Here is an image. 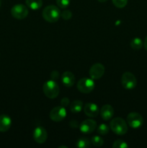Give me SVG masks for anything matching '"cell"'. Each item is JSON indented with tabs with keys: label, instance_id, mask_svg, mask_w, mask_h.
I'll return each mask as SVG.
<instances>
[{
	"label": "cell",
	"instance_id": "obj_1",
	"mask_svg": "<svg viewBox=\"0 0 147 148\" xmlns=\"http://www.w3.org/2000/svg\"><path fill=\"white\" fill-rule=\"evenodd\" d=\"M61 11L59 7L55 5H48L44 8L42 12V15L48 23H56L61 17Z\"/></svg>",
	"mask_w": 147,
	"mask_h": 148
},
{
	"label": "cell",
	"instance_id": "obj_2",
	"mask_svg": "<svg viewBox=\"0 0 147 148\" xmlns=\"http://www.w3.org/2000/svg\"><path fill=\"white\" fill-rule=\"evenodd\" d=\"M110 127L115 134L123 135L128 132V126L125 120L120 117L113 119L110 123Z\"/></svg>",
	"mask_w": 147,
	"mask_h": 148
},
{
	"label": "cell",
	"instance_id": "obj_3",
	"mask_svg": "<svg viewBox=\"0 0 147 148\" xmlns=\"http://www.w3.org/2000/svg\"><path fill=\"white\" fill-rule=\"evenodd\" d=\"M43 90L47 98L54 99L59 95L60 88L57 82L52 79L45 82L43 87Z\"/></svg>",
	"mask_w": 147,
	"mask_h": 148
},
{
	"label": "cell",
	"instance_id": "obj_4",
	"mask_svg": "<svg viewBox=\"0 0 147 148\" xmlns=\"http://www.w3.org/2000/svg\"><path fill=\"white\" fill-rule=\"evenodd\" d=\"M121 83L122 87L126 90H132L135 88L137 80L135 75L130 72H125L121 77Z\"/></svg>",
	"mask_w": 147,
	"mask_h": 148
},
{
	"label": "cell",
	"instance_id": "obj_5",
	"mask_svg": "<svg viewBox=\"0 0 147 148\" xmlns=\"http://www.w3.org/2000/svg\"><path fill=\"white\" fill-rule=\"evenodd\" d=\"M127 123L133 129H138L144 124V119L142 116L137 112H131L127 116Z\"/></svg>",
	"mask_w": 147,
	"mask_h": 148
},
{
	"label": "cell",
	"instance_id": "obj_6",
	"mask_svg": "<svg viewBox=\"0 0 147 148\" xmlns=\"http://www.w3.org/2000/svg\"><path fill=\"white\" fill-rule=\"evenodd\" d=\"M95 88V82L89 78H82L77 83V89L82 93H89Z\"/></svg>",
	"mask_w": 147,
	"mask_h": 148
},
{
	"label": "cell",
	"instance_id": "obj_7",
	"mask_svg": "<svg viewBox=\"0 0 147 148\" xmlns=\"http://www.w3.org/2000/svg\"><path fill=\"white\" fill-rule=\"evenodd\" d=\"M11 14L17 20H22L28 14V10L26 6L22 4H17L13 6L11 9Z\"/></svg>",
	"mask_w": 147,
	"mask_h": 148
},
{
	"label": "cell",
	"instance_id": "obj_8",
	"mask_svg": "<svg viewBox=\"0 0 147 148\" xmlns=\"http://www.w3.org/2000/svg\"><path fill=\"white\" fill-rule=\"evenodd\" d=\"M66 116V111L65 107L57 106L54 107L50 112V119L53 121L59 122L63 121Z\"/></svg>",
	"mask_w": 147,
	"mask_h": 148
},
{
	"label": "cell",
	"instance_id": "obj_9",
	"mask_svg": "<svg viewBox=\"0 0 147 148\" xmlns=\"http://www.w3.org/2000/svg\"><path fill=\"white\" fill-rule=\"evenodd\" d=\"M97 127V122L95 120L86 119L82 121L79 125V130L83 134H91L95 130Z\"/></svg>",
	"mask_w": 147,
	"mask_h": 148
},
{
	"label": "cell",
	"instance_id": "obj_10",
	"mask_svg": "<svg viewBox=\"0 0 147 148\" xmlns=\"http://www.w3.org/2000/svg\"><path fill=\"white\" fill-rule=\"evenodd\" d=\"M105 73V66L102 64L97 63L92 65L89 69V75L92 79H99Z\"/></svg>",
	"mask_w": 147,
	"mask_h": 148
},
{
	"label": "cell",
	"instance_id": "obj_11",
	"mask_svg": "<svg viewBox=\"0 0 147 148\" xmlns=\"http://www.w3.org/2000/svg\"><path fill=\"white\" fill-rule=\"evenodd\" d=\"M33 139L38 144H43L48 138V133L46 129L42 127H37L33 131Z\"/></svg>",
	"mask_w": 147,
	"mask_h": 148
},
{
	"label": "cell",
	"instance_id": "obj_12",
	"mask_svg": "<svg viewBox=\"0 0 147 148\" xmlns=\"http://www.w3.org/2000/svg\"><path fill=\"white\" fill-rule=\"evenodd\" d=\"M84 111L87 116L92 117V118L97 116L99 113L98 106L93 103H87L85 104L84 107Z\"/></svg>",
	"mask_w": 147,
	"mask_h": 148
},
{
	"label": "cell",
	"instance_id": "obj_13",
	"mask_svg": "<svg viewBox=\"0 0 147 148\" xmlns=\"http://www.w3.org/2000/svg\"><path fill=\"white\" fill-rule=\"evenodd\" d=\"M101 117L105 121H108L111 119L114 115V109L110 105H104L101 108L100 111H99Z\"/></svg>",
	"mask_w": 147,
	"mask_h": 148
},
{
	"label": "cell",
	"instance_id": "obj_14",
	"mask_svg": "<svg viewBox=\"0 0 147 148\" xmlns=\"http://www.w3.org/2000/svg\"><path fill=\"white\" fill-rule=\"evenodd\" d=\"M12 119L9 116L2 114L0 116V132H6L10 129Z\"/></svg>",
	"mask_w": 147,
	"mask_h": 148
},
{
	"label": "cell",
	"instance_id": "obj_15",
	"mask_svg": "<svg viewBox=\"0 0 147 148\" xmlns=\"http://www.w3.org/2000/svg\"><path fill=\"white\" fill-rule=\"evenodd\" d=\"M74 81L75 77L72 72H69V71L63 72L62 75L61 82L64 86L68 87V88L73 86V85L74 84Z\"/></svg>",
	"mask_w": 147,
	"mask_h": 148
},
{
	"label": "cell",
	"instance_id": "obj_16",
	"mask_svg": "<svg viewBox=\"0 0 147 148\" xmlns=\"http://www.w3.org/2000/svg\"><path fill=\"white\" fill-rule=\"evenodd\" d=\"M26 5L27 7L33 10H37L43 6L42 0H25Z\"/></svg>",
	"mask_w": 147,
	"mask_h": 148
},
{
	"label": "cell",
	"instance_id": "obj_17",
	"mask_svg": "<svg viewBox=\"0 0 147 148\" xmlns=\"http://www.w3.org/2000/svg\"><path fill=\"white\" fill-rule=\"evenodd\" d=\"M83 108V102L79 100H76L73 101L70 106V110L74 114H77L80 112Z\"/></svg>",
	"mask_w": 147,
	"mask_h": 148
},
{
	"label": "cell",
	"instance_id": "obj_18",
	"mask_svg": "<svg viewBox=\"0 0 147 148\" xmlns=\"http://www.w3.org/2000/svg\"><path fill=\"white\" fill-rule=\"evenodd\" d=\"M144 46L142 40L140 38H134L131 41V47L133 50H140Z\"/></svg>",
	"mask_w": 147,
	"mask_h": 148
},
{
	"label": "cell",
	"instance_id": "obj_19",
	"mask_svg": "<svg viewBox=\"0 0 147 148\" xmlns=\"http://www.w3.org/2000/svg\"><path fill=\"white\" fill-rule=\"evenodd\" d=\"M91 144V142L89 140L85 137H82L78 140L77 143H76V147L79 148H87L89 147Z\"/></svg>",
	"mask_w": 147,
	"mask_h": 148
},
{
	"label": "cell",
	"instance_id": "obj_20",
	"mask_svg": "<svg viewBox=\"0 0 147 148\" xmlns=\"http://www.w3.org/2000/svg\"><path fill=\"white\" fill-rule=\"evenodd\" d=\"M91 143L95 147H101L103 145L104 140L99 136H93L91 139Z\"/></svg>",
	"mask_w": 147,
	"mask_h": 148
},
{
	"label": "cell",
	"instance_id": "obj_21",
	"mask_svg": "<svg viewBox=\"0 0 147 148\" xmlns=\"http://www.w3.org/2000/svg\"><path fill=\"white\" fill-rule=\"evenodd\" d=\"M109 127L106 124H101L97 127V132L101 135H106L109 132Z\"/></svg>",
	"mask_w": 147,
	"mask_h": 148
},
{
	"label": "cell",
	"instance_id": "obj_22",
	"mask_svg": "<svg viewBox=\"0 0 147 148\" xmlns=\"http://www.w3.org/2000/svg\"><path fill=\"white\" fill-rule=\"evenodd\" d=\"M113 148H127L128 147V144L122 140H118L115 141L112 144Z\"/></svg>",
	"mask_w": 147,
	"mask_h": 148
},
{
	"label": "cell",
	"instance_id": "obj_23",
	"mask_svg": "<svg viewBox=\"0 0 147 148\" xmlns=\"http://www.w3.org/2000/svg\"><path fill=\"white\" fill-rule=\"evenodd\" d=\"M114 5L118 8H123L126 6L128 0H112Z\"/></svg>",
	"mask_w": 147,
	"mask_h": 148
},
{
	"label": "cell",
	"instance_id": "obj_24",
	"mask_svg": "<svg viewBox=\"0 0 147 148\" xmlns=\"http://www.w3.org/2000/svg\"><path fill=\"white\" fill-rule=\"evenodd\" d=\"M56 3L59 8L66 9L70 4V0H56Z\"/></svg>",
	"mask_w": 147,
	"mask_h": 148
},
{
	"label": "cell",
	"instance_id": "obj_25",
	"mask_svg": "<svg viewBox=\"0 0 147 148\" xmlns=\"http://www.w3.org/2000/svg\"><path fill=\"white\" fill-rule=\"evenodd\" d=\"M61 16L62 18L65 20H68L69 19L71 18L72 17V13L70 10H64L61 13Z\"/></svg>",
	"mask_w": 147,
	"mask_h": 148
},
{
	"label": "cell",
	"instance_id": "obj_26",
	"mask_svg": "<svg viewBox=\"0 0 147 148\" xmlns=\"http://www.w3.org/2000/svg\"><path fill=\"white\" fill-rule=\"evenodd\" d=\"M69 102H70V101H69V98H66V97H65V98H62L61 101V104L62 106L67 107L68 106H69Z\"/></svg>",
	"mask_w": 147,
	"mask_h": 148
},
{
	"label": "cell",
	"instance_id": "obj_27",
	"mask_svg": "<svg viewBox=\"0 0 147 148\" xmlns=\"http://www.w3.org/2000/svg\"><path fill=\"white\" fill-rule=\"evenodd\" d=\"M50 77L52 78V79H53V80L59 79V72H57V71H53V72H51V74H50Z\"/></svg>",
	"mask_w": 147,
	"mask_h": 148
},
{
	"label": "cell",
	"instance_id": "obj_28",
	"mask_svg": "<svg viewBox=\"0 0 147 148\" xmlns=\"http://www.w3.org/2000/svg\"><path fill=\"white\" fill-rule=\"evenodd\" d=\"M144 48H145L146 50L147 51V36L146 37L145 40H144Z\"/></svg>",
	"mask_w": 147,
	"mask_h": 148
},
{
	"label": "cell",
	"instance_id": "obj_29",
	"mask_svg": "<svg viewBox=\"0 0 147 148\" xmlns=\"http://www.w3.org/2000/svg\"><path fill=\"white\" fill-rule=\"evenodd\" d=\"M98 1H99V2H105V1H107L108 0H97Z\"/></svg>",
	"mask_w": 147,
	"mask_h": 148
},
{
	"label": "cell",
	"instance_id": "obj_30",
	"mask_svg": "<svg viewBox=\"0 0 147 148\" xmlns=\"http://www.w3.org/2000/svg\"><path fill=\"white\" fill-rule=\"evenodd\" d=\"M1 0H0V7H1Z\"/></svg>",
	"mask_w": 147,
	"mask_h": 148
}]
</instances>
